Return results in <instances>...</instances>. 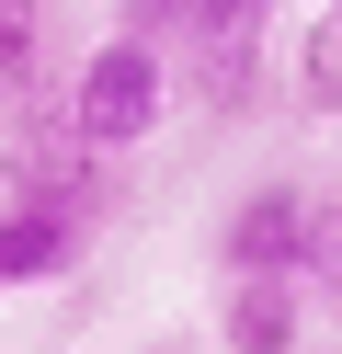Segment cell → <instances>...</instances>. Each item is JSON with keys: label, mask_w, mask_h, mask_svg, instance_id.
<instances>
[{"label": "cell", "mask_w": 342, "mask_h": 354, "mask_svg": "<svg viewBox=\"0 0 342 354\" xmlns=\"http://www.w3.org/2000/svg\"><path fill=\"white\" fill-rule=\"evenodd\" d=\"M160 115H171V57L137 46V35H103V46L80 57V80H68V138H80L91 160H114V149H137Z\"/></svg>", "instance_id": "1"}, {"label": "cell", "mask_w": 342, "mask_h": 354, "mask_svg": "<svg viewBox=\"0 0 342 354\" xmlns=\"http://www.w3.org/2000/svg\"><path fill=\"white\" fill-rule=\"evenodd\" d=\"M217 263H228V286H251V274L308 286L319 263H331V206H319L308 183H251L240 206L217 217Z\"/></svg>", "instance_id": "2"}, {"label": "cell", "mask_w": 342, "mask_h": 354, "mask_svg": "<svg viewBox=\"0 0 342 354\" xmlns=\"http://www.w3.org/2000/svg\"><path fill=\"white\" fill-rule=\"evenodd\" d=\"M80 252H91V217L80 206H46V194H12V206H0V297L80 274Z\"/></svg>", "instance_id": "3"}, {"label": "cell", "mask_w": 342, "mask_h": 354, "mask_svg": "<svg viewBox=\"0 0 342 354\" xmlns=\"http://www.w3.org/2000/svg\"><path fill=\"white\" fill-rule=\"evenodd\" d=\"M296 331H308V286H285V274H251V286L217 297V343L228 354H296Z\"/></svg>", "instance_id": "4"}, {"label": "cell", "mask_w": 342, "mask_h": 354, "mask_svg": "<svg viewBox=\"0 0 342 354\" xmlns=\"http://www.w3.org/2000/svg\"><path fill=\"white\" fill-rule=\"evenodd\" d=\"M274 0H205V35H194V80L205 103H251V46H263Z\"/></svg>", "instance_id": "5"}, {"label": "cell", "mask_w": 342, "mask_h": 354, "mask_svg": "<svg viewBox=\"0 0 342 354\" xmlns=\"http://www.w3.org/2000/svg\"><path fill=\"white\" fill-rule=\"evenodd\" d=\"M114 35H137V46L171 57V46H194V35H205V0H126V24H114Z\"/></svg>", "instance_id": "6"}, {"label": "cell", "mask_w": 342, "mask_h": 354, "mask_svg": "<svg viewBox=\"0 0 342 354\" xmlns=\"http://www.w3.org/2000/svg\"><path fill=\"white\" fill-rule=\"evenodd\" d=\"M296 92H308L319 115H342V12H331V24H308V57H296Z\"/></svg>", "instance_id": "7"}, {"label": "cell", "mask_w": 342, "mask_h": 354, "mask_svg": "<svg viewBox=\"0 0 342 354\" xmlns=\"http://www.w3.org/2000/svg\"><path fill=\"white\" fill-rule=\"evenodd\" d=\"M35 57H46V12L35 0H0V80H35Z\"/></svg>", "instance_id": "8"}, {"label": "cell", "mask_w": 342, "mask_h": 354, "mask_svg": "<svg viewBox=\"0 0 342 354\" xmlns=\"http://www.w3.org/2000/svg\"><path fill=\"white\" fill-rule=\"evenodd\" d=\"M331 12H342V0H331Z\"/></svg>", "instance_id": "9"}]
</instances>
